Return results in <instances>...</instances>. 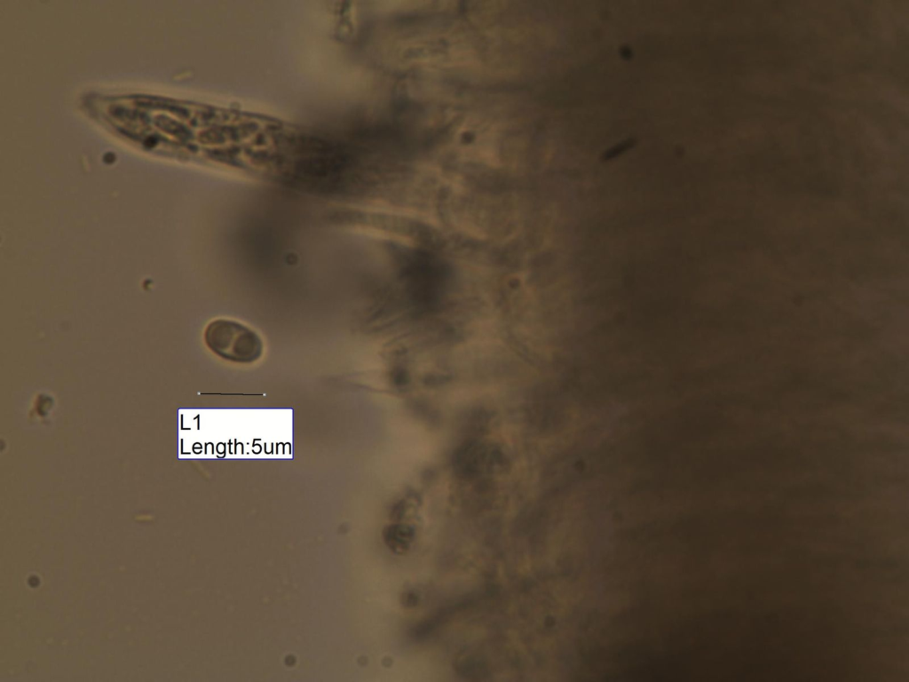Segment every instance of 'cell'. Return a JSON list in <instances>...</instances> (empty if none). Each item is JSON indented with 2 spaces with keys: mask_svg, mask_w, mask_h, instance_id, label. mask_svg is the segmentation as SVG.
I'll use <instances>...</instances> for the list:
<instances>
[{
  "mask_svg": "<svg viewBox=\"0 0 909 682\" xmlns=\"http://www.w3.org/2000/svg\"><path fill=\"white\" fill-rule=\"evenodd\" d=\"M207 346L217 356L230 361L250 363L263 353L260 337L249 327L228 319H217L204 332Z\"/></svg>",
  "mask_w": 909,
  "mask_h": 682,
  "instance_id": "cell-1",
  "label": "cell"
}]
</instances>
